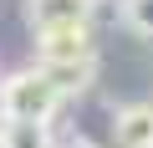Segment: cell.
I'll list each match as a JSON object with an SVG mask.
<instances>
[{
    "mask_svg": "<svg viewBox=\"0 0 153 148\" xmlns=\"http://www.w3.org/2000/svg\"><path fill=\"white\" fill-rule=\"evenodd\" d=\"M61 107L56 87L46 82V71L41 66H26L16 71V77L0 82V118H31V123H51Z\"/></svg>",
    "mask_w": 153,
    "mask_h": 148,
    "instance_id": "6da1fadb",
    "label": "cell"
},
{
    "mask_svg": "<svg viewBox=\"0 0 153 148\" xmlns=\"http://www.w3.org/2000/svg\"><path fill=\"white\" fill-rule=\"evenodd\" d=\"M36 56L41 61H82V56H92V26L76 21V26H46V31H36Z\"/></svg>",
    "mask_w": 153,
    "mask_h": 148,
    "instance_id": "7a4b0ae2",
    "label": "cell"
},
{
    "mask_svg": "<svg viewBox=\"0 0 153 148\" xmlns=\"http://www.w3.org/2000/svg\"><path fill=\"white\" fill-rule=\"evenodd\" d=\"M97 0H26V21L31 31H46V26H76L92 16Z\"/></svg>",
    "mask_w": 153,
    "mask_h": 148,
    "instance_id": "3957f363",
    "label": "cell"
},
{
    "mask_svg": "<svg viewBox=\"0 0 153 148\" xmlns=\"http://www.w3.org/2000/svg\"><path fill=\"white\" fill-rule=\"evenodd\" d=\"M41 71H46V82L56 87V97L66 102V97H82V92L92 87L97 56H82V61H41Z\"/></svg>",
    "mask_w": 153,
    "mask_h": 148,
    "instance_id": "277c9868",
    "label": "cell"
},
{
    "mask_svg": "<svg viewBox=\"0 0 153 148\" xmlns=\"http://www.w3.org/2000/svg\"><path fill=\"white\" fill-rule=\"evenodd\" d=\"M117 148H153V102H128L112 118Z\"/></svg>",
    "mask_w": 153,
    "mask_h": 148,
    "instance_id": "5b68a950",
    "label": "cell"
},
{
    "mask_svg": "<svg viewBox=\"0 0 153 148\" xmlns=\"http://www.w3.org/2000/svg\"><path fill=\"white\" fill-rule=\"evenodd\" d=\"M0 148H51V123L0 118Z\"/></svg>",
    "mask_w": 153,
    "mask_h": 148,
    "instance_id": "8992f818",
    "label": "cell"
},
{
    "mask_svg": "<svg viewBox=\"0 0 153 148\" xmlns=\"http://www.w3.org/2000/svg\"><path fill=\"white\" fill-rule=\"evenodd\" d=\"M123 26L133 36H153V0H123Z\"/></svg>",
    "mask_w": 153,
    "mask_h": 148,
    "instance_id": "52a82bcc",
    "label": "cell"
},
{
    "mask_svg": "<svg viewBox=\"0 0 153 148\" xmlns=\"http://www.w3.org/2000/svg\"><path fill=\"white\" fill-rule=\"evenodd\" d=\"M66 148H92V143H87V138H76V143H66Z\"/></svg>",
    "mask_w": 153,
    "mask_h": 148,
    "instance_id": "ba28073f",
    "label": "cell"
}]
</instances>
